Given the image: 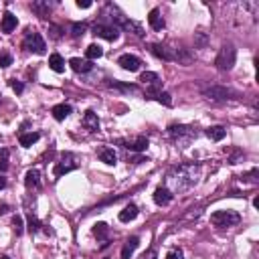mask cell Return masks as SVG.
<instances>
[{
  "mask_svg": "<svg viewBox=\"0 0 259 259\" xmlns=\"http://www.w3.org/2000/svg\"><path fill=\"white\" fill-rule=\"evenodd\" d=\"M94 35L101 37L105 41H118L119 39V28L110 24V23H97V24H94Z\"/></svg>",
  "mask_w": 259,
  "mask_h": 259,
  "instance_id": "10",
  "label": "cell"
},
{
  "mask_svg": "<svg viewBox=\"0 0 259 259\" xmlns=\"http://www.w3.org/2000/svg\"><path fill=\"white\" fill-rule=\"evenodd\" d=\"M142 259H158V253H156V249H148V251L142 255Z\"/></svg>",
  "mask_w": 259,
  "mask_h": 259,
  "instance_id": "40",
  "label": "cell"
},
{
  "mask_svg": "<svg viewBox=\"0 0 259 259\" xmlns=\"http://www.w3.org/2000/svg\"><path fill=\"white\" fill-rule=\"evenodd\" d=\"M166 259H185V255H182V251H180V249H172V251H168Z\"/></svg>",
  "mask_w": 259,
  "mask_h": 259,
  "instance_id": "38",
  "label": "cell"
},
{
  "mask_svg": "<svg viewBox=\"0 0 259 259\" xmlns=\"http://www.w3.org/2000/svg\"><path fill=\"white\" fill-rule=\"evenodd\" d=\"M241 215L237 211H217L211 215V223L217 227V229H229V227L239 225Z\"/></svg>",
  "mask_w": 259,
  "mask_h": 259,
  "instance_id": "5",
  "label": "cell"
},
{
  "mask_svg": "<svg viewBox=\"0 0 259 259\" xmlns=\"http://www.w3.org/2000/svg\"><path fill=\"white\" fill-rule=\"evenodd\" d=\"M174 199V194L166 188V187H158L156 190H154V203L158 205V207H166V205H170V201Z\"/></svg>",
  "mask_w": 259,
  "mask_h": 259,
  "instance_id": "16",
  "label": "cell"
},
{
  "mask_svg": "<svg viewBox=\"0 0 259 259\" xmlns=\"http://www.w3.org/2000/svg\"><path fill=\"white\" fill-rule=\"evenodd\" d=\"M160 103H164L166 105V108H170V105H172V99H170V94H166V91H160V94H158V97H156Z\"/></svg>",
  "mask_w": 259,
  "mask_h": 259,
  "instance_id": "36",
  "label": "cell"
},
{
  "mask_svg": "<svg viewBox=\"0 0 259 259\" xmlns=\"http://www.w3.org/2000/svg\"><path fill=\"white\" fill-rule=\"evenodd\" d=\"M138 245H140V237H130L128 241H126V245H124V249H121V259H130L132 255H134V251L138 249Z\"/></svg>",
  "mask_w": 259,
  "mask_h": 259,
  "instance_id": "22",
  "label": "cell"
},
{
  "mask_svg": "<svg viewBox=\"0 0 259 259\" xmlns=\"http://www.w3.org/2000/svg\"><path fill=\"white\" fill-rule=\"evenodd\" d=\"M12 227H14V231H17V235H23L24 223H23V217H21V215H14V217H12Z\"/></svg>",
  "mask_w": 259,
  "mask_h": 259,
  "instance_id": "34",
  "label": "cell"
},
{
  "mask_svg": "<svg viewBox=\"0 0 259 259\" xmlns=\"http://www.w3.org/2000/svg\"><path fill=\"white\" fill-rule=\"evenodd\" d=\"M97 154H99V160H101V162L110 164V166H114V164L118 162V154H116L114 148H101Z\"/></svg>",
  "mask_w": 259,
  "mask_h": 259,
  "instance_id": "25",
  "label": "cell"
},
{
  "mask_svg": "<svg viewBox=\"0 0 259 259\" xmlns=\"http://www.w3.org/2000/svg\"><path fill=\"white\" fill-rule=\"evenodd\" d=\"M69 65H71V69H73L75 73H89L91 69H94V63H91V61L79 59V57L69 59Z\"/></svg>",
  "mask_w": 259,
  "mask_h": 259,
  "instance_id": "18",
  "label": "cell"
},
{
  "mask_svg": "<svg viewBox=\"0 0 259 259\" xmlns=\"http://www.w3.org/2000/svg\"><path fill=\"white\" fill-rule=\"evenodd\" d=\"M71 112H73V108H71L69 103H59V105H55V108L51 110V114H53V118H55L57 121L67 119V118L71 116Z\"/></svg>",
  "mask_w": 259,
  "mask_h": 259,
  "instance_id": "21",
  "label": "cell"
},
{
  "mask_svg": "<svg viewBox=\"0 0 259 259\" xmlns=\"http://www.w3.org/2000/svg\"><path fill=\"white\" fill-rule=\"evenodd\" d=\"M49 67L55 71V73H63L65 71V59L61 57L59 53H53L49 57Z\"/></svg>",
  "mask_w": 259,
  "mask_h": 259,
  "instance_id": "26",
  "label": "cell"
},
{
  "mask_svg": "<svg viewBox=\"0 0 259 259\" xmlns=\"http://www.w3.org/2000/svg\"><path fill=\"white\" fill-rule=\"evenodd\" d=\"M8 168V162H6V158H2V160H0V172H4Z\"/></svg>",
  "mask_w": 259,
  "mask_h": 259,
  "instance_id": "42",
  "label": "cell"
},
{
  "mask_svg": "<svg viewBox=\"0 0 259 259\" xmlns=\"http://www.w3.org/2000/svg\"><path fill=\"white\" fill-rule=\"evenodd\" d=\"M94 237L97 241H108L110 239V227L105 223H95L94 225Z\"/></svg>",
  "mask_w": 259,
  "mask_h": 259,
  "instance_id": "27",
  "label": "cell"
},
{
  "mask_svg": "<svg viewBox=\"0 0 259 259\" xmlns=\"http://www.w3.org/2000/svg\"><path fill=\"white\" fill-rule=\"evenodd\" d=\"M105 87H110V89H118V91H121V94H134V95H138V94H140V89L136 87V85L119 83V81H105Z\"/></svg>",
  "mask_w": 259,
  "mask_h": 259,
  "instance_id": "19",
  "label": "cell"
},
{
  "mask_svg": "<svg viewBox=\"0 0 259 259\" xmlns=\"http://www.w3.org/2000/svg\"><path fill=\"white\" fill-rule=\"evenodd\" d=\"M4 187H6V178H4V176H0V190H2Z\"/></svg>",
  "mask_w": 259,
  "mask_h": 259,
  "instance_id": "44",
  "label": "cell"
},
{
  "mask_svg": "<svg viewBox=\"0 0 259 259\" xmlns=\"http://www.w3.org/2000/svg\"><path fill=\"white\" fill-rule=\"evenodd\" d=\"M77 158H75V154H71V152H65L63 156L59 158V162H55V168H53V174L55 178H61L63 174H69L73 170H77Z\"/></svg>",
  "mask_w": 259,
  "mask_h": 259,
  "instance_id": "8",
  "label": "cell"
},
{
  "mask_svg": "<svg viewBox=\"0 0 259 259\" xmlns=\"http://www.w3.org/2000/svg\"><path fill=\"white\" fill-rule=\"evenodd\" d=\"M118 144L130 152H144L148 148V138L146 136H136L132 140H118Z\"/></svg>",
  "mask_w": 259,
  "mask_h": 259,
  "instance_id": "11",
  "label": "cell"
},
{
  "mask_svg": "<svg viewBox=\"0 0 259 259\" xmlns=\"http://www.w3.org/2000/svg\"><path fill=\"white\" fill-rule=\"evenodd\" d=\"M77 6H79V8H89L91 2H89V0H77Z\"/></svg>",
  "mask_w": 259,
  "mask_h": 259,
  "instance_id": "41",
  "label": "cell"
},
{
  "mask_svg": "<svg viewBox=\"0 0 259 259\" xmlns=\"http://www.w3.org/2000/svg\"><path fill=\"white\" fill-rule=\"evenodd\" d=\"M81 126L87 130V132H97L99 130V119H97V114L94 110H87L81 118Z\"/></svg>",
  "mask_w": 259,
  "mask_h": 259,
  "instance_id": "15",
  "label": "cell"
},
{
  "mask_svg": "<svg viewBox=\"0 0 259 259\" xmlns=\"http://www.w3.org/2000/svg\"><path fill=\"white\" fill-rule=\"evenodd\" d=\"M140 81H142L144 85H152V83L160 81V77H158V73H154V71H146V73L140 75Z\"/></svg>",
  "mask_w": 259,
  "mask_h": 259,
  "instance_id": "30",
  "label": "cell"
},
{
  "mask_svg": "<svg viewBox=\"0 0 259 259\" xmlns=\"http://www.w3.org/2000/svg\"><path fill=\"white\" fill-rule=\"evenodd\" d=\"M203 95L211 101H227V99H233L237 97L235 91H231L229 87H223V85H211L203 89Z\"/></svg>",
  "mask_w": 259,
  "mask_h": 259,
  "instance_id": "9",
  "label": "cell"
},
{
  "mask_svg": "<svg viewBox=\"0 0 259 259\" xmlns=\"http://www.w3.org/2000/svg\"><path fill=\"white\" fill-rule=\"evenodd\" d=\"M0 259H10V257H8V255H2V257H0Z\"/></svg>",
  "mask_w": 259,
  "mask_h": 259,
  "instance_id": "45",
  "label": "cell"
},
{
  "mask_svg": "<svg viewBox=\"0 0 259 259\" xmlns=\"http://www.w3.org/2000/svg\"><path fill=\"white\" fill-rule=\"evenodd\" d=\"M10 87H12L14 91H17V94H23V91H24V85H23L21 81H17V79H12V81H10Z\"/></svg>",
  "mask_w": 259,
  "mask_h": 259,
  "instance_id": "39",
  "label": "cell"
},
{
  "mask_svg": "<svg viewBox=\"0 0 259 259\" xmlns=\"http://www.w3.org/2000/svg\"><path fill=\"white\" fill-rule=\"evenodd\" d=\"M10 65H12V55L8 51H0V67L6 69Z\"/></svg>",
  "mask_w": 259,
  "mask_h": 259,
  "instance_id": "33",
  "label": "cell"
},
{
  "mask_svg": "<svg viewBox=\"0 0 259 259\" xmlns=\"http://www.w3.org/2000/svg\"><path fill=\"white\" fill-rule=\"evenodd\" d=\"M23 47L30 53H37V55H45V51H47V45H45V39L37 33V30L28 28L26 35H24V41H23Z\"/></svg>",
  "mask_w": 259,
  "mask_h": 259,
  "instance_id": "7",
  "label": "cell"
},
{
  "mask_svg": "<svg viewBox=\"0 0 259 259\" xmlns=\"http://www.w3.org/2000/svg\"><path fill=\"white\" fill-rule=\"evenodd\" d=\"M17 24H19V19L14 17L12 12H4L2 14V21H0V30H2L4 35H10L14 28H17Z\"/></svg>",
  "mask_w": 259,
  "mask_h": 259,
  "instance_id": "17",
  "label": "cell"
},
{
  "mask_svg": "<svg viewBox=\"0 0 259 259\" xmlns=\"http://www.w3.org/2000/svg\"><path fill=\"white\" fill-rule=\"evenodd\" d=\"M8 205H0V215H6V212H8Z\"/></svg>",
  "mask_w": 259,
  "mask_h": 259,
  "instance_id": "43",
  "label": "cell"
},
{
  "mask_svg": "<svg viewBox=\"0 0 259 259\" xmlns=\"http://www.w3.org/2000/svg\"><path fill=\"white\" fill-rule=\"evenodd\" d=\"M150 53L156 55L162 61H176V63H182V65H188L190 61H192V55L187 49H182V47H168V45H162V43L150 45Z\"/></svg>",
  "mask_w": 259,
  "mask_h": 259,
  "instance_id": "3",
  "label": "cell"
},
{
  "mask_svg": "<svg viewBox=\"0 0 259 259\" xmlns=\"http://www.w3.org/2000/svg\"><path fill=\"white\" fill-rule=\"evenodd\" d=\"M235 61H237V49H235V45L233 43H225L217 59H215V65L219 71H231L233 65H235Z\"/></svg>",
  "mask_w": 259,
  "mask_h": 259,
  "instance_id": "4",
  "label": "cell"
},
{
  "mask_svg": "<svg viewBox=\"0 0 259 259\" xmlns=\"http://www.w3.org/2000/svg\"><path fill=\"white\" fill-rule=\"evenodd\" d=\"M55 6L57 2H49V0H35V2H30V10L37 12L41 19H47Z\"/></svg>",
  "mask_w": 259,
  "mask_h": 259,
  "instance_id": "12",
  "label": "cell"
},
{
  "mask_svg": "<svg viewBox=\"0 0 259 259\" xmlns=\"http://www.w3.org/2000/svg\"><path fill=\"white\" fill-rule=\"evenodd\" d=\"M49 33H51V39L59 41L61 37H63V28L57 26V24H49Z\"/></svg>",
  "mask_w": 259,
  "mask_h": 259,
  "instance_id": "35",
  "label": "cell"
},
{
  "mask_svg": "<svg viewBox=\"0 0 259 259\" xmlns=\"http://www.w3.org/2000/svg\"><path fill=\"white\" fill-rule=\"evenodd\" d=\"M168 136L174 142L187 146V144H190L196 138V132L190 126H185V124H170L168 126Z\"/></svg>",
  "mask_w": 259,
  "mask_h": 259,
  "instance_id": "6",
  "label": "cell"
},
{
  "mask_svg": "<svg viewBox=\"0 0 259 259\" xmlns=\"http://www.w3.org/2000/svg\"><path fill=\"white\" fill-rule=\"evenodd\" d=\"M118 65L121 67V69H126V71H138L140 69V65H142V61L136 57V55H130V53H126V55H121L119 59H118Z\"/></svg>",
  "mask_w": 259,
  "mask_h": 259,
  "instance_id": "14",
  "label": "cell"
},
{
  "mask_svg": "<svg viewBox=\"0 0 259 259\" xmlns=\"http://www.w3.org/2000/svg\"><path fill=\"white\" fill-rule=\"evenodd\" d=\"M201 178V164L196 162H187L174 166V168L166 174V188H168L172 194L174 192H185L190 190Z\"/></svg>",
  "mask_w": 259,
  "mask_h": 259,
  "instance_id": "1",
  "label": "cell"
},
{
  "mask_svg": "<svg viewBox=\"0 0 259 259\" xmlns=\"http://www.w3.org/2000/svg\"><path fill=\"white\" fill-rule=\"evenodd\" d=\"M205 134H207V138H211L212 142H221L227 136V130L223 126H211V128H207Z\"/></svg>",
  "mask_w": 259,
  "mask_h": 259,
  "instance_id": "24",
  "label": "cell"
},
{
  "mask_svg": "<svg viewBox=\"0 0 259 259\" xmlns=\"http://www.w3.org/2000/svg\"><path fill=\"white\" fill-rule=\"evenodd\" d=\"M255 176H257V168H253L249 174H243L241 180H243V182H253V185H257V178H255Z\"/></svg>",
  "mask_w": 259,
  "mask_h": 259,
  "instance_id": "37",
  "label": "cell"
},
{
  "mask_svg": "<svg viewBox=\"0 0 259 259\" xmlns=\"http://www.w3.org/2000/svg\"><path fill=\"white\" fill-rule=\"evenodd\" d=\"M101 17H105V21H108L110 24L118 26V28H124L128 30V33L136 35L138 39L144 37V30H142V24L140 23H136V21H130L124 12H121L116 4H105V8L101 10Z\"/></svg>",
  "mask_w": 259,
  "mask_h": 259,
  "instance_id": "2",
  "label": "cell"
},
{
  "mask_svg": "<svg viewBox=\"0 0 259 259\" xmlns=\"http://www.w3.org/2000/svg\"><path fill=\"white\" fill-rule=\"evenodd\" d=\"M148 23H150V26L154 28V30H162V28L166 26V23H164V19H162V12H160L158 8H152V10H150Z\"/></svg>",
  "mask_w": 259,
  "mask_h": 259,
  "instance_id": "20",
  "label": "cell"
},
{
  "mask_svg": "<svg viewBox=\"0 0 259 259\" xmlns=\"http://www.w3.org/2000/svg\"><path fill=\"white\" fill-rule=\"evenodd\" d=\"M85 55H87V61H94V59H99L103 55V49L99 47V45H89Z\"/></svg>",
  "mask_w": 259,
  "mask_h": 259,
  "instance_id": "29",
  "label": "cell"
},
{
  "mask_svg": "<svg viewBox=\"0 0 259 259\" xmlns=\"http://www.w3.org/2000/svg\"><path fill=\"white\" fill-rule=\"evenodd\" d=\"M41 227H43L41 221L33 215V211H28V231H30V233H39Z\"/></svg>",
  "mask_w": 259,
  "mask_h": 259,
  "instance_id": "31",
  "label": "cell"
},
{
  "mask_svg": "<svg viewBox=\"0 0 259 259\" xmlns=\"http://www.w3.org/2000/svg\"><path fill=\"white\" fill-rule=\"evenodd\" d=\"M136 217H138V207H136V205H126L124 209L119 211V221L121 223H130Z\"/></svg>",
  "mask_w": 259,
  "mask_h": 259,
  "instance_id": "23",
  "label": "cell"
},
{
  "mask_svg": "<svg viewBox=\"0 0 259 259\" xmlns=\"http://www.w3.org/2000/svg\"><path fill=\"white\" fill-rule=\"evenodd\" d=\"M39 138H41L39 132H28V134H21V136H19V142H21L23 148H30Z\"/></svg>",
  "mask_w": 259,
  "mask_h": 259,
  "instance_id": "28",
  "label": "cell"
},
{
  "mask_svg": "<svg viewBox=\"0 0 259 259\" xmlns=\"http://www.w3.org/2000/svg\"><path fill=\"white\" fill-rule=\"evenodd\" d=\"M24 187L26 190H41V170L39 168H30L26 174H24Z\"/></svg>",
  "mask_w": 259,
  "mask_h": 259,
  "instance_id": "13",
  "label": "cell"
},
{
  "mask_svg": "<svg viewBox=\"0 0 259 259\" xmlns=\"http://www.w3.org/2000/svg\"><path fill=\"white\" fill-rule=\"evenodd\" d=\"M85 30H87V24L85 23H73L71 24V35L73 37H83Z\"/></svg>",
  "mask_w": 259,
  "mask_h": 259,
  "instance_id": "32",
  "label": "cell"
}]
</instances>
